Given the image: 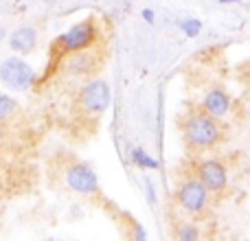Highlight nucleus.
Instances as JSON below:
<instances>
[{
    "mask_svg": "<svg viewBox=\"0 0 250 241\" xmlns=\"http://www.w3.org/2000/svg\"><path fill=\"white\" fill-rule=\"evenodd\" d=\"M4 38V29H2V26H0V40H2Z\"/></svg>",
    "mask_w": 250,
    "mask_h": 241,
    "instance_id": "nucleus-20",
    "label": "nucleus"
},
{
    "mask_svg": "<svg viewBox=\"0 0 250 241\" xmlns=\"http://www.w3.org/2000/svg\"><path fill=\"white\" fill-rule=\"evenodd\" d=\"M38 42H40V31L31 24H22L18 29H13L7 38V44L11 48V53L16 55H29L38 48Z\"/></svg>",
    "mask_w": 250,
    "mask_h": 241,
    "instance_id": "nucleus-10",
    "label": "nucleus"
},
{
    "mask_svg": "<svg viewBox=\"0 0 250 241\" xmlns=\"http://www.w3.org/2000/svg\"><path fill=\"white\" fill-rule=\"evenodd\" d=\"M220 4H235V2H242V0H217Z\"/></svg>",
    "mask_w": 250,
    "mask_h": 241,
    "instance_id": "nucleus-19",
    "label": "nucleus"
},
{
    "mask_svg": "<svg viewBox=\"0 0 250 241\" xmlns=\"http://www.w3.org/2000/svg\"><path fill=\"white\" fill-rule=\"evenodd\" d=\"M143 186H145V200H147V204H149V206H156V204H158V193H156V184L151 182L149 176L143 178Z\"/></svg>",
    "mask_w": 250,
    "mask_h": 241,
    "instance_id": "nucleus-15",
    "label": "nucleus"
},
{
    "mask_svg": "<svg viewBox=\"0 0 250 241\" xmlns=\"http://www.w3.org/2000/svg\"><path fill=\"white\" fill-rule=\"evenodd\" d=\"M129 160H132V164L138 167L141 171H156V169L160 167L158 160H156L151 154H147L143 147H134V149L129 151Z\"/></svg>",
    "mask_w": 250,
    "mask_h": 241,
    "instance_id": "nucleus-11",
    "label": "nucleus"
},
{
    "mask_svg": "<svg viewBox=\"0 0 250 241\" xmlns=\"http://www.w3.org/2000/svg\"><path fill=\"white\" fill-rule=\"evenodd\" d=\"M0 83L11 92H26L38 83V73L24 60V55L4 57L0 61Z\"/></svg>",
    "mask_w": 250,
    "mask_h": 241,
    "instance_id": "nucleus-3",
    "label": "nucleus"
},
{
    "mask_svg": "<svg viewBox=\"0 0 250 241\" xmlns=\"http://www.w3.org/2000/svg\"><path fill=\"white\" fill-rule=\"evenodd\" d=\"M4 141H7V129H4V125H0V147L4 145Z\"/></svg>",
    "mask_w": 250,
    "mask_h": 241,
    "instance_id": "nucleus-18",
    "label": "nucleus"
},
{
    "mask_svg": "<svg viewBox=\"0 0 250 241\" xmlns=\"http://www.w3.org/2000/svg\"><path fill=\"white\" fill-rule=\"evenodd\" d=\"M173 237L180 239V241H198L200 237H202V233H200V228L195 224H191V221H185L182 226H178V228H176Z\"/></svg>",
    "mask_w": 250,
    "mask_h": 241,
    "instance_id": "nucleus-13",
    "label": "nucleus"
},
{
    "mask_svg": "<svg viewBox=\"0 0 250 241\" xmlns=\"http://www.w3.org/2000/svg\"><path fill=\"white\" fill-rule=\"evenodd\" d=\"M176 202L180 211L189 217H202L208 211L211 204V193L208 189L198 180V176L185 178L176 189Z\"/></svg>",
    "mask_w": 250,
    "mask_h": 241,
    "instance_id": "nucleus-5",
    "label": "nucleus"
},
{
    "mask_svg": "<svg viewBox=\"0 0 250 241\" xmlns=\"http://www.w3.org/2000/svg\"><path fill=\"white\" fill-rule=\"evenodd\" d=\"M132 239H136V241H145V239H147V233L136 224V226H134V235H132Z\"/></svg>",
    "mask_w": 250,
    "mask_h": 241,
    "instance_id": "nucleus-17",
    "label": "nucleus"
},
{
    "mask_svg": "<svg viewBox=\"0 0 250 241\" xmlns=\"http://www.w3.org/2000/svg\"><path fill=\"white\" fill-rule=\"evenodd\" d=\"M99 24H97L92 18H86L82 22H75L73 26L60 33L53 40L51 48L55 55L64 57L68 53H77V51H88V48H95L99 42Z\"/></svg>",
    "mask_w": 250,
    "mask_h": 241,
    "instance_id": "nucleus-2",
    "label": "nucleus"
},
{
    "mask_svg": "<svg viewBox=\"0 0 250 241\" xmlns=\"http://www.w3.org/2000/svg\"><path fill=\"white\" fill-rule=\"evenodd\" d=\"M77 105L86 117H101L112 105V88L105 79L90 77L77 95Z\"/></svg>",
    "mask_w": 250,
    "mask_h": 241,
    "instance_id": "nucleus-4",
    "label": "nucleus"
},
{
    "mask_svg": "<svg viewBox=\"0 0 250 241\" xmlns=\"http://www.w3.org/2000/svg\"><path fill=\"white\" fill-rule=\"evenodd\" d=\"M99 64L101 57L95 53V48L68 53L62 57V73L70 79H90L99 70Z\"/></svg>",
    "mask_w": 250,
    "mask_h": 241,
    "instance_id": "nucleus-8",
    "label": "nucleus"
},
{
    "mask_svg": "<svg viewBox=\"0 0 250 241\" xmlns=\"http://www.w3.org/2000/svg\"><path fill=\"white\" fill-rule=\"evenodd\" d=\"M195 176H198V180L207 186L211 195H222V193H226V189H229V182H230L229 167L217 158L200 160L198 167H195Z\"/></svg>",
    "mask_w": 250,
    "mask_h": 241,
    "instance_id": "nucleus-7",
    "label": "nucleus"
},
{
    "mask_svg": "<svg viewBox=\"0 0 250 241\" xmlns=\"http://www.w3.org/2000/svg\"><path fill=\"white\" fill-rule=\"evenodd\" d=\"M141 18H143V22H145V24H154V22H156V11H154V9H143Z\"/></svg>",
    "mask_w": 250,
    "mask_h": 241,
    "instance_id": "nucleus-16",
    "label": "nucleus"
},
{
    "mask_svg": "<svg viewBox=\"0 0 250 241\" xmlns=\"http://www.w3.org/2000/svg\"><path fill=\"white\" fill-rule=\"evenodd\" d=\"M178 29H180L187 38L195 40L200 33H202V22H200L198 18H182V20L178 22Z\"/></svg>",
    "mask_w": 250,
    "mask_h": 241,
    "instance_id": "nucleus-14",
    "label": "nucleus"
},
{
    "mask_svg": "<svg viewBox=\"0 0 250 241\" xmlns=\"http://www.w3.org/2000/svg\"><path fill=\"white\" fill-rule=\"evenodd\" d=\"M20 103L16 101V97L7 95V92H0V125L9 123L13 117H16Z\"/></svg>",
    "mask_w": 250,
    "mask_h": 241,
    "instance_id": "nucleus-12",
    "label": "nucleus"
},
{
    "mask_svg": "<svg viewBox=\"0 0 250 241\" xmlns=\"http://www.w3.org/2000/svg\"><path fill=\"white\" fill-rule=\"evenodd\" d=\"M182 136L187 145L195 151H208L215 149L224 141V127L222 119H215L207 114L204 110H195L182 123Z\"/></svg>",
    "mask_w": 250,
    "mask_h": 241,
    "instance_id": "nucleus-1",
    "label": "nucleus"
},
{
    "mask_svg": "<svg viewBox=\"0 0 250 241\" xmlns=\"http://www.w3.org/2000/svg\"><path fill=\"white\" fill-rule=\"evenodd\" d=\"M64 184L68 191L82 198H95L101 193L99 176L88 162H70L64 171Z\"/></svg>",
    "mask_w": 250,
    "mask_h": 241,
    "instance_id": "nucleus-6",
    "label": "nucleus"
},
{
    "mask_svg": "<svg viewBox=\"0 0 250 241\" xmlns=\"http://www.w3.org/2000/svg\"><path fill=\"white\" fill-rule=\"evenodd\" d=\"M200 110H204L207 114L215 119H224L233 110V99L224 88H208L204 92V97L200 99Z\"/></svg>",
    "mask_w": 250,
    "mask_h": 241,
    "instance_id": "nucleus-9",
    "label": "nucleus"
}]
</instances>
